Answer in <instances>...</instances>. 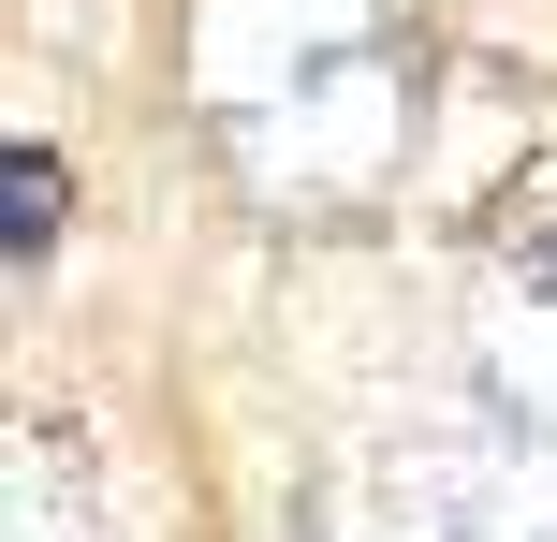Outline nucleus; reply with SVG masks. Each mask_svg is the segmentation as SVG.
<instances>
[{
	"label": "nucleus",
	"mask_w": 557,
	"mask_h": 542,
	"mask_svg": "<svg viewBox=\"0 0 557 542\" xmlns=\"http://www.w3.org/2000/svg\"><path fill=\"white\" fill-rule=\"evenodd\" d=\"M411 133H425V59H411V29H382V45L294 59L278 88H250L221 117V162L278 220H367L411 176Z\"/></svg>",
	"instance_id": "f257e3e1"
},
{
	"label": "nucleus",
	"mask_w": 557,
	"mask_h": 542,
	"mask_svg": "<svg viewBox=\"0 0 557 542\" xmlns=\"http://www.w3.org/2000/svg\"><path fill=\"white\" fill-rule=\"evenodd\" d=\"M470 367L499 440L557 455V176H529L470 250Z\"/></svg>",
	"instance_id": "f03ea898"
},
{
	"label": "nucleus",
	"mask_w": 557,
	"mask_h": 542,
	"mask_svg": "<svg viewBox=\"0 0 557 542\" xmlns=\"http://www.w3.org/2000/svg\"><path fill=\"white\" fill-rule=\"evenodd\" d=\"M352 542H543L484 440H396L352 484Z\"/></svg>",
	"instance_id": "7ed1b4c3"
},
{
	"label": "nucleus",
	"mask_w": 557,
	"mask_h": 542,
	"mask_svg": "<svg viewBox=\"0 0 557 542\" xmlns=\"http://www.w3.org/2000/svg\"><path fill=\"white\" fill-rule=\"evenodd\" d=\"M396 0H191V74H206V117H235L250 88H278L294 59H337V45H382Z\"/></svg>",
	"instance_id": "20e7f679"
},
{
	"label": "nucleus",
	"mask_w": 557,
	"mask_h": 542,
	"mask_svg": "<svg viewBox=\"0 0 557 542\" xmlns=\"http://www.w3.org/2000/svg\"><path fill=\"white\" fill-rule=\"evenodd\" d=\"M15 542H88V499H74V440H45V426L15 440Z\"/></svg>",
	"instance_id": "39448f33"
},
{
	"label": "nucleus",
	"mask_w": 557,
	"mask_h": 542,
	"mask_svg": "<svg viewBox=\"0 0 557 542\" xmlns=\"http://www.w3.org/2000/svg\"><path fill=\"white\" fill-rule=\"evenodd\" d=\"M543 542H557V528H543Z\"/></svg>",
	"instance_id": "423d86ee"
}]
</instances>
